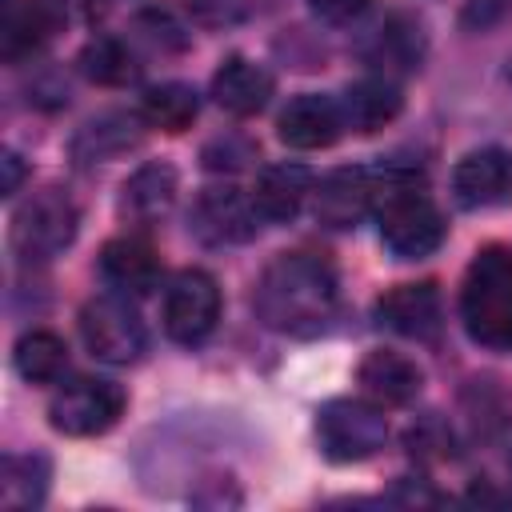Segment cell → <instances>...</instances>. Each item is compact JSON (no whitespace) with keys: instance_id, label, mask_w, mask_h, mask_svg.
Here are the masks:
<instances>
[{"instance_id":"obj_1","label":"cell","mask_w":512,"mask_h":512,"mask_svg":"<svg viewBox=\"0 0 512 512\" xmlns=\"http://www.w3.org/2000/svg\"><path fill=\"white\" fill-rule=\"evenodd\" d=\"M256 320L280 336H316L340 312V280L324 256L280 252L256 280Z\"/></svg>"},{"instance_id":"obj_2","label":"cell","mask_w":512,"mask_h":512,"mask_svg":"<svg viewBox=\"0 0 512 512\" xmlns=\"http://www.w3.org/2000/svg\"><path fill=\"white\" fill-rule=\"evenodd\" d=\"M376 216L380 240L396 260H424L448 236L440 208L424 192H416V172L408 168L388 164L376 172Z\"/></svg>"},{"instance_id":"obj_3","label":"cell","mask_w":512,"mask_h":512,"mask_svg":"<svg viewBox=\"0 0 512 512\" xmlns=\"http://www.w3.org/2000/svg\"><path fill=\"white\" fill-rule=\"evenodd\" d=\"M464 332L484 348H512V252L488 244L472 256L460 284Z\"/></svg>"},{"instance_id":"obj_4","label":"cell","mask_w":512,"mask_h":512,"mask_svg":"<svg viewBox=\"0 0 512 512\" xmlns=\"http://www.w3.org/2000/svg\"><path fill=\"white\" fill-rule=\"evenodd\" d=\"M80 228V212L76 204L60 192V188H44L36 196H28L16 216H12V232L8 244L24 264H44L52 256H60Z\"/></svg>"},{"instance_id":"obj_5","label":"cell","mask_w":512,"mask_h":512,"mask_svg":"<svg viewBox=\"0 0 512 512\" xmlns=\"http://www.w3.org/2000/svg\"><path fill=\"white\" fill-rule=\"evenodd\" d=\"M316 440L320 452L336 464H356L368 460L384 448L388 440V420L376 408V400H352V396H336L328 404H320L316 412Z\"/></svg>"},{"instance_id":"obj_6","label":"cell","mask_w":512,"mask_h":512,"mask_svg":"<svg viewBox=\"0 0 512 512\" xmlns=\"http://www.w3.org/2000/svg\"><path fill=\"white\" fill-rule=\"evenodd\" d=\"M124 388L104 376H76L56 388L48 424L64 436H100L124 416Z\"/></svg>"},{"instance_id":"obj_7","label":"cell","mask_w":512,"mask_h":512,"mask_svg":"<svg viewBox=\"0 0 512 512\" xmlns=\"http://www.w3.org/2000/svg\"><path fill=\"white\" fill-rule=\"evenodd\" d=\"M80 336L104 364H136L148 348L144 320L124 296H96L80 308Z\"/></svg>"},{"instance_id":"obj_8","label":"cell","mask_w":512,"mask_h":512,"mask_svg":"<svg viewBox=\"0 0 512 512\" xmlns=\"http://www.w3.org/2000/svg\"><path fill=\"white\" fill-rule=\"evenodd\" d=\"M220 324V288L204 268H184L164 292V332L176 344H200Z\"/></svg>"},{"instance_id":"obj_9","label":"cell","mask_w":512,"mask_h":512,"mask_svg":"<svg viewBox=\"0 0 512 512\" xmlns=\"http://www.w3.org/2000/svg\"><path fill=\"white\" fill-rule=\"evenodd\" d=\"M256 200H248L240 188L220 184L204 188L188 212V232L212 248L220 244H244L256 236Z\"/></svg>"},{"instance_id":"obj_10","label":"cell","mask_w":512,"mask_h":512,"mask_svg":"<svg viewBox=\"0 0 512 512\" xmlns=\"http://www.w3.org/2000/svg\"><path fill=\"white\" fill-rule=\"evenodd\" d=\"M344 108L340 100L332 96H320V92H300L284 104L280 120H276V136L296 148V152H316V148H328L340 132H344Z\"/></svg>"},{"instance_id":"obj_11","label":"cell","mask_w":512,"mask_h":512,"mask_svg":"<svg viewBox=\"0 0 512 512\" xmlns=\"http://www.w3.org/2000/svg\"><path fill=\"white\" fill-rule=\"evenodd\" d=\"M316 220L328 228H356L376 208V172L368 168H332L312 192Z\"/></svg>"},{"instance_id":"obj_12","label":"cell","mask_w":512,"mask_h":512,"mask_svg":"<svg viewBox=\"0 0 512 512\" xmlns=\"http://www.w3.org/2000/svg\"><path fill=\"white\" fill-rule=\"evenodd\" d=\"M376 316L388 332L408 336V340H432L444 324V304L436 284H396L376 300Z\"/></svg>"},{"instance_id":"obj_13","label":"cell","mask_w":512,"mask_h":512,"mask_svg":"<svg viewBox=\"0 0 512 512\" xmlns=\"http://www.w3.org/2000/svg\"><path fill=\"white\" fill-rule=\"evenodd\" d=\"M452 192L464 208H492L512 200V152L476 148L452 168Z\"/></svg>"},{"instance_id":"obj_14","label":"cell","mask_w":512,"mask_h":512,"mask_svg":"<svg viewBox=\"0 0 512 512\" xmlns=\"http://www.w3.org/2000/svg\"><path fill=\"white\" fill-rule=\"evenodd\" d=\"M100 276L124 296H144L160 284V256L140 236H116L100 248Z\"/></svg>"},{"instance_id":"obj_15","label":"cell","mask_w":512,"mask_h":512,"mask_svg":"<svg viewBox=\"0 0 512 512\" xmlns=\"http://www.w3.org/2000/svg\"><path fill=\"white\" fill-rule=\"evenodd\" d=\"M356 380H360L364 396L376 400V404H408L424 388L420 364L408 360L404 352H388V348L368 352L360 360V368H356Z\"/></svg>"},{"instance_id":"obj_16","label":"cell","mask_w":512,"mask_h":512,"mask_svg":"<svg viewBox=\"0 0 512 512\" xmlns=\"http://www.w3.org/2000/svg\"><path fill=\"white\" fill-rule=\"evenodd\" d=\"M272 96V72L248 56H228L212 72V100L232 116H256Z\"/></svg>"},{"instance_id":"obj_17","label":"cell","mask_w":512,"mask_h":512,"mask_svg":"<svg viewBox=\"0 0 512 512\" xmlns=\"http://www.w3.org/2000/svg\"><path fill=\"white\" fill-rule=\"evenodd\" d=\"M176 204V172L168 164H140L120 188V212L132 224H156Z\"/></svg>"},{"instance_id":"obj_18","label":"cell","mask_w":512,"mask_h":512,"mask_svg":"<svg viewBox=\"0 0 512 512\" xmlns=\"http://www.w3.org/2000/svg\"><path fill=\"white\" fill-rule=\"evenodd\" d=\"M308 196H312V176L300 164H268L256 180V192H252L256 212L272 224L296 220V212L304 208Z\"/></svg>"},{"instance_id":"obj_19","label":"cell","mask_w":512,"mask_h":512,"mask_svg":"<svg viewBox=\"0 0 512 512\" xmlns=\"http://www.w3.org/2000/svg\"><path fill=\"white\" fill-rule=\"evenodd\" d=\"M140 120L144 116H132V112H108V116H96L88 120L76 140H72V160L76 164H104V160H116L120 152L136 148L140 140Z\"/></svg>"},{"instance_id":"obj_20","label":"cell","mask_w":512,"mask_h":512,"mask_svg":"<svg viewBox=\"0 0 512 512\" xmlns=\"http://www.w3.org/2000/svg\"><path fill=\"white\" fill-rule=\"evenodd\" d=\"M400 88L388 80V76H364L356 84L344 88L340 96V108H344V124L356 128V132H376L384 128L388 120H396L400 112Z\"/></svg>"},{"instance_id":"obj_21","label":"cell","mask_w":512,"mask_h":512,"mask_svg":"<svg viewBox=\"0 0 512 512\" xmlns=\"http://www.w3.org/2000/svg\"><path fill=\"white\" fill-rule=\"evenodd\" d=\"M12 364L28 384H56L64 376V368H68V348H64V340L56 332L32 328V332H24L16 340Z\"/></svg>"},{"instance_id":"obj_22","label":"cell","mask_w":512,"mask_h":512,"mask_svg":"<svg viewBox=\"0 0 512 512\" xmlns=\"http://www.w3.org/2000/svg\"><path fill=\"white\" fill-rule=\"evenodd\" d=\"M200 112V96L192 84H180V80H168V84H156L144 92L140 100V116L148 128H160V132H184Z\"/></svg>"},{"instance_id":"obj_23","label":"cell","mask_w":512,"mask_h":512,"mask_svg":"<svg viewBox=\"0 0 512 512\" xmlns=\"http://www.w3.org/2000/svg\"><path fill=\"white\" fill-rule=\"evenodd\" d=\"M372 64L380 68H396V72H412L424 56V36H420V24L412 16H388L376 36H372Z\"/></svg>"},{"instance_id":"obj_24","label":"cell","mask_w":512,"mask_h":512,"mask_svg":"<svg viewBox=\"0 0 512 512\" xmlns=\"http://www.w3.org/2000/svg\"><path fill=\"white\" fill-rule=\"evenodd\" d=\"M76 64H80V72H84L92 84H104V88H120V84L136 80V72H140L132 48H128L124 40H116V36H96V40H88V44L80 48V60H76Z\"/></svg>"},{"instance_id":"obj_25","label":"cell","mask_w":512,"mask_h":512,"mask_svg":"<svg viewBox=\"0 0 512 512\" xmlns=\"http://www.w3.org/2000/svg\"><path fill=\"white\" fill-rule=\"evenodd\" d=\"M48 492V460L28 452V456H8L0 468V504L4 508H36Z\"/></svg>"},{"instance_id":"obj_26","label":"cell","mask_w":512,"mask_h":512,"mask_svg":"<svg viewBox=\"0 0 512 512\" xmlns=\"http://www.w3.org/2000/svg\"><path fill=\"white\" fill-rule=\"evenodd\" d=\"M188 20L200 28H236L248 20L252 0H180Z\"/></svg>"},{"instance_id":"obj_27","label":"cell","mask_w":512,"mask_h":512,"mask_svg":"<svg viewBox=\"0 0 512 512\" xmlns=\"http://www.w3.org/2000/svg\"><path fill=\"white\" fill-rule=\"evenodd\" d=\"M408 452L420 460H448L452 456V432L440 420H420L408 428Z\"/></svg>"},{"instance_id":"obj_28","label":"cell","mask_w":512,"mask_h":512,"mask_svg":"<svg viewBox=\"0 0 512 512\" xmlns=\"http://www.w3.org/2000/svg\"><path fill=\"white\" fill-rule=\"evenodd\" d=\"M252 156H256V148H252L244 136H216V140L204 148V168H212V172H236V168H244Z\"/></svg>"},{"instance_id":"obj_29","label":"cell","mask_w":512,"mask_h":512,"mask_svg":"<svg viewBox=\"0 0 512 512\" xmlns=\"http://www.w3.org/2000/svg\"><path fill=\"white\" fill-rule=\"evenodd\" d=\"M308 4H312V16L324 24H352L368 8V0H308Z\"/></svg>"},{"instance_id":"obj_30","label":"cell","mask_w":512,"mask_h":512,"mask_svg":"<svg viewBox=\"0 0 512 512\" xmlns=\"http://www.w3.org/2000/svg\"><path fill=\"white\" fill-rule=\"evenodd\" d=\"M504 12H508V0H472L468 12H464V24H472V28H488V24H496Z\"/></svg>"},{"instance_id":"obj_31","label":"cell","mask_w":512,"mask_h":512,"mask_svg":"<svg viewBox=\"0 0 512 512\" xmlns=\"http://www.w3.org/2000/svg\"><path fill=\"white\" fill-rule=\"evenodd\" d=\"M0 168H4L0 196H16V188H20V180H24V164H20V156H16V152H4V156H0Z\"/></svg>"}]
</instances>
